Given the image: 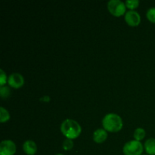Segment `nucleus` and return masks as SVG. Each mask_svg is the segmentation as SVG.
<instances>
[{"instance_id": "1", "label": "nucleus", "mask_w": 155, "mask_h": 155, "mask_svg": "<svg viewBox=\"0 0 155 155\" xmlns=\"http://www.w3.org/2000/svg\"><path fill=\"white\" fill-rule=\"evenodd\" d=\"M61 130L64 136H66L67 139H74L80 136L82 129L77 121L72 119H67L61 124Z\"/></svg>"}, {"instance_id": "2", "label": "nucleus", "mask_w": 155, "mask_h": 155, "mask_svg": "<svg viewBox=\"0 0 155 155\" xmlns=\"http://www.w3.org/2000/svg\"><path fill=\"white\" fill-rule=\"evenodd\" d=\"M103 127L110 133H117L123 128L122 118L116 114H108L102 120Z\"/></svg>"}, {"instance_id": "3", "label": "nucleus", "mask_w": 155, "mask_h": 155, "mask_svg": "<svg viewBox=\"0 0 155 155\" xmlns=\"http://www.w3.org/2000/svg\"><path fill=\"white\" fill-rule=\"evenodd\" d=\"M123 151L124 155H141L143 151V145L139 141H130L124 145Z\"/></svg>"}, {"instance_id": "4", "label": "nucleus", "mask_w": 155, "mask_h": 155, "mask_svg": "<svg viewBox=\"0 0 155 155\" xmlns=\"http://www.w3.org/2000/svg\"><path fill=\"white\" fill-rule=\"evenodd\" d=\"M126 5L120 0H110L107 3V8L111 15L120 17L126 14Z\"/></svg>"}, {"instance_id": "5", "label": "nucleus", "mask_w": 155, "mask_h": 155, "mask_svg": "<svg viewBox=\"0 0 155 155\" xmlns=\"http://www.w3.org/2000/svg\"><path fill=\"white\" fill-rule=\"evenodd\" d=\"M16 152V145L12 141L4 140L0 144V155H14Z\"/></svg>"}, {"instance_id": "6", "label": "nucleus", "mask_w": 155, "mask_h": 155, "mask_svg": "<svg viewBox=\"0 0 155 155\" xmlns=\"http://www.w3.org/2000/svg\"><path fill=\"white\" fill-rule=\"evenodd\" d=\"M125 21L131 27H136L141 22V17L136 11H129L125 14Z\"/></svg>"}, {"instance_id": "7", "label": "nucleus", "mask_w": 155, "mask_h": 155, "mask_svg": "<svg viewBox=\"0 0 155 155\" xmlns=\"http://www.w3.org/2000/svg\"><path fill=\"white\" fill-rule=\"evenodd\" d=\"M8 83L12 87L15 88V89H18L24 84V79L21 74H18V73H14L9 76L8 79Z\"/></svg>"}, {"instance_id": "8", "label": "nucleus", "mask_w": 155, "mask_h": 155, "mask_svg": "<svg viewBox=\"0 0 155 155\" xmlns=\"http://www.w3.org/2000/svg\"><path fill=\"white\" fill-rule=\"evenodd\" d=\"M23 150L27 155H34L37 151V146L33 141L27 140L23 145Z\"/></svg>"}, {"instance_id": "9", "label": "nucleus", "mask_w": 155, "mask_h": 155, "mask_svg": "<svg viewBox=\"0 0 155 155\" xmlns=\"http://www.w3.org/2000/svg\"><path fill=\"white\" fill-rule=\"evenodd\" d=\"M107 133L105 130L98 129L93 133V139L96 143H102L107 139Z\"/></svg>"}, {"instance_id": "10", "label": "nucleus", "mask_w": 155, "mask_h": 155, "mask_svg": "<svg viewBox=\"0 0 155 155\" xmlns=\"http://www.w3.org/2000/svg\"><path fill=\"white\" fill-rule=\"evenodd\" d=\"M145 151L149 155H155V139L151 138L146 140L145 143Z\"/></svg>"}, {"instance_id": "11", "label": "nucleus", "mask_w": 155, "mask_h": 155, "mask_svg": "<svg viewBox=\"0 0 155 155\" xmlns=\"http://www.w3.org/2000/svg\"><path fill=\"white\" fill-rule=\"evenodd\" d=\"M145 135H146V132L144 129L142 128H137L134 132V139L136 141H141L142 139H144V138L145 137Z\"/></svg>"}, {"instance_id": "12", "label": "nucleus", "mask_w": 155, "mask_h": 155, "mask_svg": "<svg viewBox=\"0 0 155 155\" xmlns=\"http://www.w3.org/2000/svg\"><path fill=\"white\" fill-rule=\"evenodd\" d=\"M10 119L8 111L3 107H0V122L5 123Z\"/></svg>"}, {"instance_id": "13", "label": "nucleus", "mask_w": 155, "mask_h": 155, "mask_svg": "<svg viewBox=\"0 0 155 155\" xmlns=\"http://www.w3.org/2000/svg\"><path fill=\"white\" fill-rule=\"evenodd\" d=\"M126 7L130 9H135L139 6V0H127L125 2Z\"/></svg>"}, {"instance_id": "14", "label": "nucleus", "mask_w": 155, "mask_h": 155, "mask_svg": "<svg viewBox=\"0 0 155 155\" xmlns=\"http://www.w3.org/2000/svg\"><path fill=\"white\" fill-rule=\"evenodd\" d=\"M63 148L65 151H70L74 147V142H73L72 139H66L63 142Z\"/></svg>"}, {"instance_id": "15", "label": "nucleus", "mask_w": 155, "mask_h": 155, "mask_svg": "<svg viewBox=\"0 0 155 155\" xmlns=\"http://www.w3.org/2000/svg\"><path fill=\"white\" fill-rule=\"evenodd\" d=\"M146 15L148 21L155 24V8H151L148 9Z\"/></svg>"}, {"instance_id": "16", "label": "nucleus", "mask_w": 155, "mask_h": 155, "mask_svg": "<svg viewBox=\"0 0 155 155\" xmlns=\"http://www.w3.org/2000/svg\"><path fill=\"white\" fill-rule=\"evenodd\" d=\"M0 94L2 98H8L10 95V89L7 86H2L0 89Z\"/></svg>"}, {"instance_id": "17", "label": "nucleus", "mask_w": 155, "mask_h": 155, "mask_svg": "<svg viewBox=\"0 0 155 155\" xmlns=\"http://www.w3.org/2000/svg\"><path fill=\"white\" fill-rule=\"evenodd\" d=\"M6 80H7V76H6L5 73L4 72L3 70H0V86H4L5 84Z\"/></svg>"}, {"instance_id": "18", "label": "nucleus", "mask_w": 155, "mask_h": 155, "mask_svg": "<svg viewBox=\"0 0 155 155\" xmlns=\"http://www.w3.org/2000/svg\"><path fill=\"white\" fill-rule=\"evenodd\" d=\"M56 155H64V154H56Z\"/></svg>"}]
</instances>
